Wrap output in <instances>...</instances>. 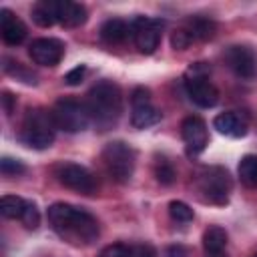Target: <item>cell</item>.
Masks as SVG:
<instances>
[{"instance_id": "4fadbf2b", "label": "cell", "mask_w": 257, "mask_h": 257, "mask_svg": "<svg viewBox=\"0 0 257 257\" xmlns=\"http://www.w3.org/2000/svg\"><path fill=\"white\" fill-rule=\"evenodd\" d=\"M181 135H183V141L187 145V151L189 155H197L201 153L207 143H209V131H207V124L201 116L197 114H191L183 120L181 124Z\"/></svg>"}, {"instance_id": "4dcf8cb0", "label": "cell", "mask_w": 257, "mask_h": 257, "mask_svg": "<svg viewBox=\"0 0 257 257\" xmlns=\"http://www.w3.org/2000/svg\"><path fill=\"white\" fill-rule=\"evenodd\" d=\"M14 104H16V96L12 94V92H2V108H4V112L10 116L12 114V110H14Z\"/></svg>"}, {"instance_id": "5b68a950", "label": "cell", "mask_w": 257, "mask_h": 257, "mask_svg": "<svg viewBox=\"0 0 257 257\" xmlns=\"http://www.w3.org/2000/svg\"><path fill=\"white\" fill-rule=\"evenodd\" d=\"M135 163H137L135 149L122 141H112L102 149V165L108 177L116 183L131 181L135 173Z\"/></svg>"}, {"instance_id": "6da1fadb", "label": "cell", "mask_w": 257, "mask_h": 257, "mask_svg": "<svg viewBox=\"0 0 257 257\" xmlns=\"http://www.w3.org/2000/svg\"><path fill=\"white\" fill-rule=\"evenodd\" d=\"M46 215L52 231L70 245H90L100 235L98 221L80 207L68 203H54L48 207Z\"/></svg>"}, {"instance_id": "2e32d148", "label": "cell", "mask_w": 257, "mask_h": 257, "mask_svg": "<svg viewBox=\"0 0 257 257\" xmlns=\"http://www.w3.org/2000/svg\"><path fill=\"white\" fill-rule=\"evenodd\" d=\"M56 22L62 26L74 28L86 22V8L78 2L70 0H56Z\"/></svg>"}, {"instance_id": "30bf717a", "label": "cell", "mask_w": 257, "mask_h": 257, "mask_svg": "<svg viewBox=\"0 0 257 257\" xmlns=\"http://www.w3.org/2000/svg\"><path fill=\"white\" fill-rule=\"evenodd\" d=\"M131 124L135 128H149L153 124H157L161 120V112L159 108L151 102V92L145 86H139L133 90L131 94Z\"/></svg>"}, {"instance_id": "cb8c5ba5", "label": "cell", "mask_w": 257, "mask_h": 257, "mask_svg": "<svg viewBox=\"0 0 257 257\" xmlns=\"http://www.w3.org/2000/svg\"><path fill=\"white\" fill-rule=\"evenodd\" d=\"M169 215H171V219L177 221V223H189V221H193V217H195L193 209H191L185 201H171V203H169Z\"/></svg>"}, {"instance_id": "5bb4252c", "label": "cell", "mask_w": 257, "mask_h": 257, "mask_svg": "<svg viewBox=\"0 0 257 257\" xmlns=\"http://www.w3.org/2000/svg\"><path fill=\"white\" fill-rule=\"evenodd\" d=\"M0 32H2V40L6 44H10V46H16L26 38L24 22L8 8L0 10Z\"/></svg>"}, {"instance_id": "603a6c76", "label": "cell", "mask_w": 257, "mask_h": 257, "mask_svg": "<svg viewBox=\"0 0 257 257\" xmlns=\"http://www.w3.org/2000/svg\"><path fill=\"white\" fill-rule=\"evenodd\" d=\"M153 171H155V179H157L161 185L167 187V185H173V183H175V177H177L175 167H173L171 161H167L165 157H157Z\"/></svg>"}, {"instance_id": "484cf974", "label": "cell", "mask_w": 257, "mask_h": 257, "mask_svg": "<svg viewBox=\"0 0 257 257\" xmlns=\"http://www.w3.org/2000/svg\"><path fill=\"white\" fill-rule=\"evenodd\" d=\"M0 171H2V175H6V177H16V175H22V173L26 171V167H24V163L18 161V159L2 157V161H0Z\"/></svg>"}, {"instance_id": "d6a6232c", "label": "cell", "mask_w": 257, "mask_h": 257, "mask_svg": "<svg viewBox=\"0 0 257 257\" xmlns=\"http://www.w3.org/2000/svg\"><path fill=\"white\" fill-rule=\"evenodd\" d=\"M207 257H227L225 253H217V255H207Z\"/></svg>"}, {"instance_id": "f1b7e54d", "label": "cell", "mask_w": 257, "mask_h": 257, "mask_svg": "<svg viewBox=\"0 0 257 257\" xmlns=\"http://www.w3.org/2000/svg\"><path fill=\"white\" fill-rule=\"evenodd\" d=\"M84 74H86V66H84V64H78V66H74L72 70H68V72L64 74V82H66L68 86H76V84L82 82Z\"/></svg>"}, {"instance_id": "44dd1931", "label": "cell", "mask_w": 257, "mask_h": 257, "mask_svg": "<svg viewBox=\"0 0 257 257\" xmlns=\"http://www.w3.org/2000/svg\"><path fill=\"white\" fill-rule=\"evenodd\" d=\"M26 201L18 195H4L0 199V215L4 219H20L24 213Z\"/></svg>"}, {"instance_id": "83f0119b", "label": "cell", "mask_w": 257, "mask_h": 257, "mask_svg": "<svg viewBox=\"0 0 257 257\" xmlns=\"http://www.w3.org/2000/svg\"><path fill=\"white\" fill-rule=\"evenodd\" d=\"M191 42H193V38H191V34L185 28H179V30H175L171 34V46L175 50H185V48L191 46Z\"/></svg>"}, {"instance_id": "7c38bea8", "label": "cell", "mask_w": 257, "mask_h": 257, "mask_svg": "<svg viewBox=\"0 0 257 257\" xmlns=\"http://www.w3.org/2000/svg\"><path fill=\"white\" fill-rule=\"evenodd\" d=\"M28 54L34 64L56 66L64 56V42L58 38H36L28 46Z\"/></svg>"}, {"instance_id": "ba28073f", "label": "cell", "mask_w": 257, "mask_h": 257, "mask_svg": "<svg viewBox=\"0 0 257 257\" xmlns=\"http://www.w3.org/2000/svg\"><path fill=\"white\" fill-rule=\"evenodd\" d=\"M165 22L161 18L137 16L131 20V36L143 54H153L161 42V30Z\"/></svg>"}, {"instance_id": "8992f818", "label": "cell", "mask_w": 257, "mask_h": 257, "mask_svg": "<svg viewBox=\"0 0 257 257\" xmlns=\"http://www.w3.org/2000/svg\"><path fill=\"white\" fill-rule=\"evenodd\" d=\"M52 120L56 124V128L64 131V133H80L90 124V112L86 108L84 102L76 100V98H60L54 102L52 110Z\"/></svg>"}, {"instance_id": "277c9868", "label": "cell", "mask_w": 257, "mask_h": 257, "mask_svg": "<svg viewBox=\"0 0 257 257\" xmlns=\"http://www.w3.org/2000/svg\"><path fill=\"white\" fill-rule=\"evenodd\" d=\"M185 90L189 98L201 108H211L219 102V90L209 80V66L205 62H195L189 66L185 74Z\"/></svg>"}, {"instance_id": "52a82bcc", "label": "cell", "mask_w": 257, "mask_h": 257, "mask_svg": "<svg viewBox=\"0 0 257 257\" xmlns=\"http://www.w3.org/2000/svg\"><path fill=\"white\" fill-rule=\"evenodd\" d=\"M199 191L203 193V199L211 205H227L229 193L233 189L229 171L223 167H207L197 175Z\"/></svg>"}, {"instance_id": "7402d4cb", "label": "cell", "mask_w": 257, "mask_h": 257, "mask_svg": "<svg viewBox=\"0 0 257 257\" xmlns=\"http://www.w3.org/2000/svg\"><path fill=\"white\" fill-rule=\"evenodd\" d=\"M239 179L247 187H257V155H245L239 161Z\"/></svg>"}, {"instance_id": "1f68e13d", "label": "cell", "mask_w": 257, "mask_h": 257, "mask_svg": "<svg viewBox=\"0 0 257 257\" xmlns=\"http://www.w3.org/2000/svg\"><path fill=\"white\" fill-rule=\"evenodd\" d=\"M165 257H189V249L183 245H171V247H167Z\"/></svg>"}, {"instance_id": "4316f807", "label": "cell", "mask_w": 257, "mask_h": 257, "mask_svg": "<svg viewBox=\"0 0 257 257\" xmlns=\"http://www.w3.org/2000/svg\"><path fill=\"white\" fill-rule=\"evenodd\" d=\"M98 257H135V251L124 243H112V245H106Z\"/></svg>"}, {"instance_id": "9c48e42d", "label": "cell", "mask_w": 257, "mask_h": 257, "mask_svg": "<svg viewBox=\"0 0 257 257\" xmlns=\"http://www.w3.org/2000/svg\"><path fill=\"white\" fill-rule=\"evenodd\" d=\"M54 177H56V181L62 187L72 189L76 193L92 195L96 191V179H94V175L86 167H82V165H76V163H60L54 169Z\"/></svg>"}, {"instance_id": "9a60e30c", "label": "cell", "mask_w": 257, "mask_h": 257, "mask_svg": "<svg viewBox=\"0 0 257 257\" xmlns=\"http://www.w3.org/2000/svg\"><path fill=\"white\" fill-rule=\"evenodd\" d=\"M213 126L225 135V137H231V139H241L247 135V120L239 114V112H233V110H227V112H221L213 118Z\"/></svg>"}, {"instance_id": "ffe728a7", "label": "cell", "mask_w": 257, "mask_h": 257, "mask_svg": "<svg viewBox=\"0 0 257 257\" xmlns=\"http://www.w3.org/2000/svg\"><path fill=\"white\" fill-rule=\"evenodd\" d=\"M32 20L40 28H50L56 22V0H40L32 6Z\"/></svg>"}, {"instance_id": "f546056e", "label": "cell", "mask_w": 257, "mask_h": 257, "mask_svg": "<svg viewBox=\"0 0 257 257\" xmlns=\"http://www.w3.org/2000/svg\"><path fill=\"white\" fill-rule=\"evenodd\" d=\"M133 251H135V257H159L157 249L151 243H139L137 247H133Z\"/></svg>"}, {"instance_id": "3957f363", "label": "cell", "mask_w": 257, "mask_h": 257, "mask_svg": "<svg viewBox=\"0 0 257 257\" xmlns=\"http://www.w3.org/2000/svg\"><path fill=\"white\" fill-rule=\"evenodd\" d=\"M54 131L56 124L52 120L50 110L44 108H30L22 120L18 139L22 145H26L28 149H36V151H44L54 143Z\"/></svg>"}, {"instance_id": "e0dca14e", "label": "cell", "mask_w": 257, "mask_h": 257, "mask_svg": "<svg viewBox=\"0 0 257 257\" xmlns=\"http://www.w3.org/2000/svg\"><path fill=\"white\" fill-rule=\"evenodd\" d=\"M131 36V22L122 18H110L100 26V38L108 44L124 42Z\"/></svg>"}, {"instance_id": "836d02e7", "label": "cell", "mask_w": 257, "mask_h": 257, "mask_svg": "<svg viewBox=\"0 0 257 257\" xmlns=\"http://www.w3.org/2000/svg\"><path fill=\"white\" fill-rule=\"evenodd\" d=\"M253 257H257V253H255V255H253Z\"/></svg>"}, {"instance_id": "7a4b0ae2", "label": "cell", "mask_w": 257, "mask_h": 257, "mask_svg": "<svg viewBox=\"0 0 257 257\" xmlns=\"http://www.w3.org/2000/svg\"><path fill=\"white\" fill-rule=\"evenodd\" d=\"M84 104L90 112V120L102 128H108L118 120L122 112V92L116 82L100 80L88 90Z\"/></svg>"}, {"instance_id": "ac0fdd59", "label": "cell", "mask_w": 257, "mask_h": 257, "mask_svg": "<svg viewBox=\"0 0 257 257\" xmlns=\"http://www.w3.org/2000/svg\"><path fill=\"white\" fill-rule=\"evenodd\" d=\"M185 30L191 34L193 40H211L217 32V24L205 16H191L185 22Z\"/></svg>"}, {"instance_id": "d6986e66", "label": "cell", "mask_w": 257, "mask_h": 257, "mask_svg": "<svg viewBox=\"0 0 257 257\" xmlns=\"http://www.w3.org/2000/svg\"><path fill=\"white\" fill-rule=\"evenodd\" d=\"M227 231L219 225H211L209 229H205L203 233V249L207 255H217V253H225L227 247Z\"/></svg>"}, {"instance_id": "d4e9b609", "label": "cell", "mask_w": 257, "mask_h": 257, "mask_svg": "<svg viewBox=\"0 0 257 257\" xmlns=\"http://www.w3.org/2000/svg\"><path fill=\"white\" fill-rule=\"evenodd\" d=\"M20 221H22V225L26 229H32V231L38 229V225H40V211H38L36 203L26 201V207H24V213H22Z\"/></svg>"}, {"instance_id": "8fae6325", "label": "cell", "mask_w": 257, "mask_h": 257, "mask_svg": "<svg viewBox=\"0 0 257 257\" xmlns=\"http://www.w3.org/2000/svg\"><path fill=\"white\" fill-rule=\"evenodd\" d=\"M225 64L239 76V78H253L257 74V56L251 48L233 44L223 52Z\"/></svg>"}]
</instances>
